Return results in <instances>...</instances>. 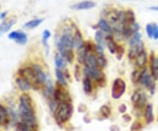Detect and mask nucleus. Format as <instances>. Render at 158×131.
Wrapping results in <instances>:
<instances>
[{
    "label": "nucleus",
    "mask_w": 158,
    "mask_h": 131,
    "mask_svg": "<svg viewBox=\"0 0 158 131\" xmlns=\"http://www.w3.org/2000/svg\"><path fill=\"white\" fill-rule=\"evenodd\" d=\"M20 116L21 122L37 126L35 114L33 107V101L27 94H22L20 98Z\"/></svg>",
    "instance_id": "f257e3e1"
},
{
    "label": "nucleus",
    "mask_w": 158,
    "mask_h": 131,
    "mask_svg": "<svg viewBox=\"0 0 158 131\" xmlns=\"http://www.w3.org/2000/svg\"><path fill=\"white\" fill-rule=\"evenodd\" d=\"M72 106L70 102H63L60 103L58 106L57 109L55 112L56 113V120L59 124L64 123L72 115Z\"/></svg>",
    "instance_id": "f03ea898"
},
{
    "label": "nucleus",
    "mask_w": 158,
    "mask_h": 131,
    "mask_svg": "<svg viewBox=\"0 0 158 131\" xmlns=\"http://www.w3.org/2000/svg\"><path fill=\"white\" fill-rule=\"evenodd\" d=\"M18 74H19L20 77L26 78L27 80H28L29 82H30V84L32 85V88L37 90V89H39V88L41 87V84L39 82V80H38V78H37V77H36L35 72H34V71L33 68H29V67H27V68L20 69V70H19Z\"/></svg>",
    "instance_id": "7ed1b4c3"
},
{
    "label": "nucleus",
    "mask_w": 158,
    "mask_h": 131,
    "mask_svg": "<svg viewBox=\"0 0 158 131\" xmlns=\"http://www.w3.org/2000/svg\"><path fill=\"white\" fill-rule=\"evenodd\" d=\"M58 51L64 49H74V41L71 33H64L63 35L58 38L56 42Z\"/></svg>",
    "instance_id": "20e7f679"
},
{
    "label": "nucleus",
    "mask_w": 158,
    "mask_h": 131,
    "mask_svg": "<svg viewBox=\"0 0 158 131\" xmlns=\"http://www.w3.org/2000/svg\"><path fill=\"white\" fill-rule=\"evenodd\" d=\"M127 85L121 78H116L112 87V97L114 100H119L126 92Z\"/></svg>",
    "instance_id": "39448f33"
},
{
    "label": "nucleus",
    "mask_w": 158,
    "mask_h": 131,
    "mask_svg": "<svg viewBox=\"0 0 158 131\" xmlns=\"http://www.w3.org/2000/svg\"><path fill=\"white\" fill-rule=\"evenodd\" d=\"M131 101L136 107H142L147 102V96L142 91H135L132 95Z\"/></svg>",
    "instance_id": "423d86ee"
},
{
    "label": "nucleus",
    "mask_w": 158,
    "mask_h": 131,
    "mask_svg": "<svg viewBox=\"0 0 158 131\" xmlns=\"http://www.w3.org/2000/svg\"><path fill=\"white\" fill-rule=\"evenodd\" d=\"M145 50L144 49V43L142 41H140L135 43L129 44V49H128V57L129 59L135 60L138 54Z\"/></svg>",
    "instance_id": "0eeeda50"
},
{
    "label": "nucleus",
    "mask_w": 158,
    "mask_h": 131,
    "mask_svg": "<svg viewBox=\"0 0 158 131\" xmlns=\"http://www.w3.org/2000/svg\"><path fill=\"white\" fill-rule=\"evenodd\" d=\"M54 99H56L59 103H63V102H70V95L67 93V91H65L64 89L62 87L61 85H60V86H58L55 89Z\"/></svg>",
    "instance_id": "6e6552de"
},
{
    "label": "nucleus",
    "mask_w": 158,
    "mask_h": 131,
    "mask_svg": "<svg viewBox=\"0 0 158 131\" xmlns=\"http://www.w3.org/2000/svg\"><path fill=\"white\" fill-rule=\"evenodd\" d=\"M8 38L10 40H13L18 44L24 45L27 42V35L22 31H13L9 34Z\"/></svg>",
    "instance_id": "1a4fd4ad"
},
{
    "label": "nucleus",
    "mask_w": 158,
    "mask_h": 131,
    "mask_svg": "<svg viewBox=\"0 0 158 131\" xmlns=\"http://www.w3.org/2000/svg\"><path fill=\"white\" fill-rule=\"evenodd\" d=\"M96 6V3L92 0H84L81 1L77 4L70 5V9L77 10V11H83V10H90Z\"/></svg>",
    "instance_id": "9d476101"
},
{
    "label": "nucleus",
    "mask_w": 158,
    "mask_h": 131,
    "mask_svg": "<svg viewBox=\"0 0 158 131\" xmlns=\"http://www.w3.org/2000/svg\"><path fill=\"white\" fill-rule=\"evenodd\" d=\"M73 41H74V49H76L77 51L81 49L85 43L84 39H83V35H82L80 30L77 27H76L75 34L73 35Z\"/></svg>",
    "instance_id": "9b49d317"
},
{
    "label": "nucleus",
    "mask_w": 158,
    "mask_h": 131,
    "mask_svg": "<svg viewBox=\"0 0 158 131\" xmlns=\"http://www.w3.org/2000/svg\"><path fill=\"white\" fill-rule=\"evenodd\" d=\"M98 27L101 30L104 34H106V35H112L113 34V27L110 25V23L106 20L105 19H101L98 22Z\"/></svg>",
    "instance_id": "f8f14e48"
},
{
    "label": "nucleus",
    "mask_w": 158,
    "mask_h": 131,
    "mask_svg": "<svg viewBox=\"0 0 158 131\" xmlns=\"http://www.w3.org/2000/svg\"><path fill=\"white\" fill-rule=\"evenodd\" d=\"M16 24V19L15 18H9L7 20H5L0 24V36L5 34L9 30L12 28L13 26Z\"/></svg>",
    "instance_id": "ddd939ff"
},
{
    "label": "nucleus",
    "mask_w": 158,
    "mask_h": 131,
    "mask_svg": "<svg viewBox=\"0 0 158 131\" xmlns=\"http://www.w3.org/2000/svg\"><path fill=\"white\" fill-rule=\"evenodd\" d=\"M135 64L139 69H143L147 64V61H148V54L146 50H143L141 52L140 54H138L136 57L135 58Z\"/></svg>",
    "instance_id": "4468645a"
},
{
    "label": "nucleus",
    "mask_w": 158,
    "mask_h": 131,
    "mask_svg": "<svg viewBox=\"0 0 158 131\" xmlns=\"http://www.w3.org/2000/svg\"><path fill=\"white\" fill-rule=\"evenodd\" d=\"M16 85L19 87L20 90H21L22 92H27L31 88H32V85L30 84L28 80H27L26 78H22L20 76H19L16 78Z\"/></svg>",
    "instance_id": "2eb2a0df"
},
{
    "label": "nucleus",
    "mask_w": 158,
    "mask_h": 131,
    "mask_svg": "<svg viewBox=\"0 0 158 131\" xmlns=\"http://www.w3.org/2000/svg\"><path fill=\"white\" fill-rule=\"evenodd\" d=\"M150 69L152 77L155 79H158V57L154 56V53H151Z\"/></svg>",
    "instance_id": "dca6fc26"
},
{
    "label": "nucleus",
    "mask_w": 158,
    "mask_h": 131,
    "mask_svg": "<svg viewBox=\"0 0 158 131\" xmlns=\"http://www.w3.org/2000/svg\"><path fill=\"white\" fill-rule=\"evenodd\" d=\"M106 47H107L109 52L111 54H116V51H117L119 45H117L113 36L112 35H106Z\"/></svg>",
    "instance_id": "f3484780"
},
{
    "label": "nucleus",
    "mask_w": 158,
    "mask_h": 131,
    "mask_svg": "<svg viewBox=\"0 0 158 131\" xmlns=\"http://www.w3.org/2000/svg\"><path fill=\"white\" fill-rule=\"evenodd\" d=\"M32 68L34 69V72H35L36 77H37L39 82H40L41 85L44 84V83H46V82H47V76H46V74H45L43 71H42V69H41L40 66L36 65V64H34Z\"/></svg>",
    "instance_id": "a211bd4d"
},
{
    "label": "nucleus",
    "mask_w": 158,
    "mask_h": 131,
    "mask_svg": "<svg viewBox=\"0 0 158 131\" xmlns=\"http://www.w3.org/2000/svg\"><path fill=\"white\" fill-rule=\"evenodd\" d=\"M16 131H37V126L31 125V124L20 121L19 123L17 124Z\"/></svg>",
    "instance_id": "6ab92c4d"
},
{
    "label": "nucleus",
    "mask_w": 158,
    "mask_h": 131,
    "mask_svg": "<svg viewBox=\"0 0 158 131\" xmlns=\"http://www.w3.org/2000/svg\"><path fill=\"white\" fill-rule=\"evenodd\" d=\"M10 118L7 110L5 109L2 105H0V126H6L9 123Z\"/></svg>",
    "instance_id": "aec40b11"
},
{
    "label": "nucleus",
    "mask_w": 158,
    "mask_h": 131,
    "mask_svg": "<svg viewBox=\"0 0 158 131\" xmlns=\"http://www.w3.org/2000/svg\"><path fill=\"white\" fill-rule=\"evenodd\" d=\"M95 42L96 44L101 46L103 48H105V46L106 45V36L104 35V33L101 30H97L95 33Z\"/></svg>",
    "instance_id": "412c9836"
},
{
    "label": "nucleus",
    "mask_w": 158,
    "mask_h": 131,
    "mask_svg": "<svg viewBox=\"0 0 158 131\" xmlns=\"http://www.w3.org/2000/svg\"><path fill=\"white\" fill-rule=\"evenodd\" d=\"M55 89L54 85L52 83V81H48L46 84V88L44 90V95L47 99H53L54 98V93H55Z\"/></svg>",
    "instance_id": "4be33fe9"
},
{
    "label": "nucleus",
    "mask_w": 158,
    "mask_h": 131,
    "mask_svg": "<svg viewBox=\"0 0 158 131\" xmlns=\"http://www.w3.org/2000/svg\"><path fill=\"white\" fill-rule=\"evenodd\" d=\"M63 56V58L66 60V62L71 64L72 62L74 61V58H75V55H74V52H73V49H64V50H61L58 51Z\"/></svg>",
    "instance_id": "5701e85b"
},
{
    "label": "nucleus",
    "mask_w": 158,
    "mask_h": 131,
    "mask_svg": "<svg viewBox=\"0 0 158 131\" xmlns=\"http://www.w3.org/2000/svg\"><path fill=\"white\" fill-rule=\"evenodd\" d=\"M96 56V63L99 69H103L105 68L106 64H107V60L104 54H99V53H95Z\"/></svg>",
    "instance_id": "b1692460"
},
{
    "label": "nucleus",
    "mask_w": 158,
    "mask_h": 131,
    "mask_svg": "<svg viewBox=\"0 0 158 131\" xmlns=\"http://www.w3.org/2000/svg\"><path fill=\"white\" fill-rule=\"evenodd\" d=\"M145 119L148 124L151 123L154 121V115H153V106L151 104L147 105L145 109Z\"/></svg>",
    "instance_id": "393cba45"
},
{
    "label": "nucleus",
    "mask_w": 158,
    "mask_h": 131,
    "mask_svg": "<svg viewBox=\"0 0 158 131\" xmlns=\"http://www.w3.org/2000/svg\"><path fill=\"white\" fill-rule=\"evenodd\" d=\"M55 64H56V66L57 69H63L66 66V60L63 58V56L58 52L56 54V56H55Z\"/></svg>",
    "instance_id": "a878e982"
},
{
    "label": "nucleus",
    "mask_w": 158,
    "mask_h": 131,
    "mask_svg": "<svg viewBox=\"0 0 158 131\" xmlns=\"http://www.w3.org/2000/svg\"><path fill=\"white\" fill-rule=\"evenodd\" d=\"M43 19H35V20H29L28 22L25 23L24 24V28H27V29H34L37 27L38 26H40L42 21H43Z\"/></svg>",
    "instance_id": "bb28decb"
},
{
    "label": "nucleus",
    "mask_w": 158,
    "mask_h": 131,
    "mask_svg": "<svg viewBox=\"0 0 158 131\" xmlns=\"http://www.w3.org/2000/svg\"><path fill=\"white\" fill-rule=\"evenodd\" d=\"M56 76L57 78L58 84L61 86H67V80H66V77H65L64 73L63 72L62 70L60 69H56Z\"/></svg>",
    "instance_id": "cd10ccee"
},
{
    "label": "nucleus",
    "mask_w": 158,
    "mask_h": 131,
    "mask_svg": "<svg viewBox=\"0 0 158 131\" xmlns=\"http://www.w3.org/2000/svg\"><path fill=\"white\" fill-rule=\"evenodd\" d=\"M83 87H84V91L87 94H90L92 92V81L91 78L85 77L83 79Z\"/></svg>",
    "instance_id": "c85d7f7f"
},
{
    "label": "nucleus",
    "mask_w": 158,
    "mask_h": 131,
    "mask_svg": "<svg viewBox=\"0 0 158 131\" xmlns=\"http://www.w3.org/2000/svg\"><path fill=\"white\" fill-rule=\"evenodd\" d=\"M100 113L104 118H108L111 115V109L106 105H104L100 107Z\"/></svg>",
    "instance_id": "c756f323"
},
{
    "label": "nucleus",
    "mask_w": 158,
    "mask_h": 131,
    "mask_svg": "<svg viewBox=\"0 0 158 131\" xmlns=\"http://www.w3.org/2000/svg\"><path fill=\"white\" fill-rule=\"evenodd\" d=\"M127 22L129 23V24H134V23H135V20H136V19H135V13L132 11V10H127Z\"/></svg>",
    "instance_id": "7c9ffc66"
},
{
    "label": "nucleus",
    "mask_w": 158,
    "mask_h": 131,
    "mask_svg": "<svg viewBox=\"0 0 158 131\" xmlns=\"http://www.w3.org/2000/svg\"><path fill=\"white\" fill-rule=\"evenodd\" d=\"M51 37V33L50 31L48 30H44L43 34H42V43L45 47H48V39Z\"/></svg>",
    "instance_id": "2f4dec72"
},
{
    "label": "nucleus",
    "mask_w": 158,
    "mask_h": 131,
    "mask_svg": "<svg viewBox=\"0 0 158 131\" xmlns=\"http://www.w3.org/2000/svg\"><path fill=\"white\" fill-rule=\"evenodd\" d=\"M141 71H139V70H135L134 72L132 73L131 75V79L133 81V83L135 84H138L139 82V78H140V75H141Z\"/></svg>",
    "instance_id": "473e14b6"
},
{
    "label": "nucleus",
    "mask_w": 158,
    "mask_h": 131,
    "mask_svg": "<svg viewBox=\"0 0 158 131\" xmlns=\"http://www.w3.org/2000/svg\"><path fill=\"white\" fill-rule=\"evenodd\" d=\"M142 123L139 121H135L132 124V126L130 128V131H140L142 129Z\"/></svg>",
    "instance_id": "72a5a7b5"
},
{
    "label": "nucleus",
    "mask_w": 158,
    "mask_h": 131,
    "mask_svg": "<svg viewBox=\"0 0 158 131\" xmlns=\"http://www.w3.org/2000/svg\"><path fill=\"white\" fill-rule=\"evenodd\" d=\"M146 34L149 39H153V25L152 23H149L146 26Z\"/></svg>",
    "instance_id": "f704fd0d"
},
{
    "label": "nucleus",
    "mask_w": 158,
    "mask_h": 131,
    "mask_svg": "<svg viewBox=\"0 0 158 131\" xmlns=\"http://www.w3.org/2000/svg\"><path fill=\"white\" fill-rule=\"evenodd\" d=\"M124 48H123L122 46H120V45H119L118 46V49H117V51H116V55H117V59L119 60V61H120L121 59H122L123 56H124Z\"/></svg>",
    "instance_id": "c9c22d12"
},
{
    "label": "nucleus",
    "mask_w": 158,
    "mask_h": 131,
    "mask_svg": "<svg viewBox=\"0 0 158 131\" xmlns=\"http://www.w3.org/2000/svg\"><path fill=\"white\" fill-rule=\"evenodd\" d=\"M153 25V39L158 40V25L156 23H152Z\"/></svg>",
    "instance_id": "e433bc0d"
},
{
    "label": "nucleus",
    "mask_w": 158,
    "mask_h": 131,
    "mask_svg": "<svg viewBox=\"0 0 158 131\" xmlns=\"http://www.w3.org/2000/svg\"><path fill=\"white\" fill-rule=\"evenodd\" d=\"M75 78L77 81L80 80V67L79 65H76L75 67Z\"/></svg>",
    "instance_id": "4c0bfd02"
},
{
    "label": "nucleus",
    "mask_w": 158,
    "mask_h": 131,
    "mask_svg": "<svg viewBox=\"0 0 158 131\" xmlns=\"http://www.w3.org/2000/svg\"><path fill=\"white\" fill-rule=\"evenodd\" d=\"M119 111H120L121 114L126 113V111H127V106H126L125 104H121V105L120 106V107H119Z\"/></svg>",
    "instance_id": "58836bf2"
},
{
    "label": "nucleus",
    "mask_w": 158,
    "mask_h": 131,
    "mask_svg": "<svg viewBox=\"0 0 158 131\" xmlns=\"http://www.w3.org/2000/svg\"><path fill=\"white\" fill-rule=\"evenodd\" d=\"M149 10H150V11H155V12H158V5L150 6V7H149Z\"/></svg>",
    "instance_id": "ea45409f"
},
{
    "label": "nucleus",
    "mask_w": 158,
    "mask_h": 131,
    "mask_svg": "<svg viewBox=\"0 0 158 131\" xmlns=\"http://www.w3.org/2000/svg\"><path fill=\"white\" fill-rule=\"evenodd\" d=\"M5 17H6V13H2L0 14V19H1V20H4Z\"/></svg>",
    "instance_id": "a19ab883"
},
{
    "label": "nucleus",
    "mask_w": 158,
    "mask_h": 131,
    "mask_svg": "<svg viewBox=\"0 0 158 131\" xmlns=\"http://www.w3.org/2000/svg\"><path fill=\"white\" fill-rule=\"evenodd\" d=\"M125 118L127 119V120H126L127 122H129L130 120H131V117H130L129 115H125V116H124V119H125Z\"/></svg>",
    "instance_id": "79ce46f5"
},
{
    "label": "nucleus",
    "mask_w": 158,
    "mask_h": 131,
    "mask_svg": "<svg viewBox=\"0 0 158 131\" xmlns=\"http://www.w3.org/2000/svg\"><path fill=\"white\" fill-rule=\"evenodd\" d=\"M126 1H136V0H126Z\"/></svg>",
    "instance_id": "37998d69"
}]
</instances>
